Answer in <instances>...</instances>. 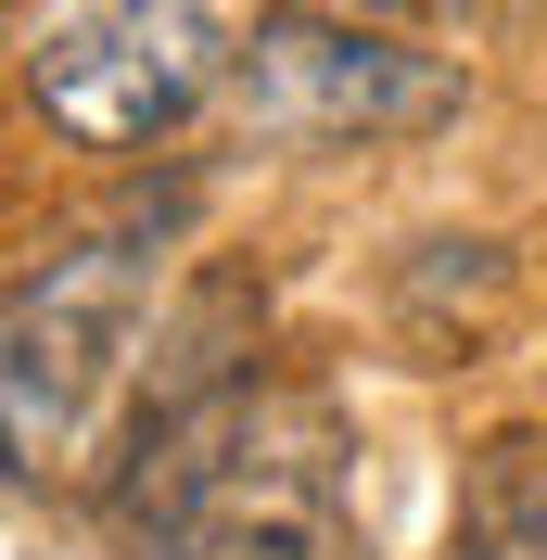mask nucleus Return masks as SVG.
<instances>
[{
    "label": "nucleus",
    "instance_id": "obj_1",
    "mask_svg": "<svg viewBox=\"0 0 547 560\" xmlns=\"http://www.w3.org/2000/svg\"><path fill=\"white\" fill-rule=\"evenodd\" d=\"M178 217H191V191H140V205L77 217L65 243H38L26 268H13V318H0V408H13V458H26V471L77 458L103 383L140 357L153 293H166V255H178Z\"/></svg>",
    "mask_w": 547,
    "mask_h": 560
},
{
    "label": "nucleus",
    "instance_id": "obj_2",
    "mask_svg": "<svg viewBox=\"0 0 547 560\" xmlns=\"http://www.w3.org/2000/svg\"><path fill=\"white\" fill-rule=\"evenodd\" d=\"M268 13L280 0H65L26 26V103L77 153H166L191 115H217Z\"/></svg>",
    "mask_w": 547,
    "mask_h": 560
},
{
    "label": "nucleus",
    "instance_id": "obj_3",
    "mask_svg": "<svg viewBox=\"0 0 547 560\" xmlns=\"http://www.w3.org/2000/svg\"><path fill=\"white\" fill-rule=\"evenodd\" d=\"M445 115H458V65L408 51L382 13H331V0H280L217 90V128L255 153H382Z\"/></svg>",
    "mask_w": 547,
    "mask_h": 560
},
{
    "label": "nucleus",
    "instance_id": "obj_4",
    "mask_svg": "<svg viewBox=\"0 0 547 560\" xmlns=\"http://www.w3.org/2000/svg\"><path fill=\"white\" fill-rule=\"evenodd\" d=\"M357 446L344 408L318 383H268L242 420L230 497H217V548L205 560H357V497H344Z\"/></svg>",
    "mask_w": 547,
    "mask_h": 560
},
{
    "label": "nucleus",
    "instance_id": "obj_5",
    "mask_svg": "<svg viewBox=\"0 0 547 560\" xmlns=\"http://www.w3.org/2000/svg\"><path fill=\"white\" fill-rule=\"evenodd\" d=\"M497 318H510V255L497 243H420L395 268V331L420 345V370H472Z\"/></svg>",
    "mask_w": 547,
    "mask_h": 560
},
{
    "label": "nucleus",
    "instance_id": "obj_6",
    "mask_svg": "<svg viewBox=\"0 0 547 560\" xmlns=\"http://www.w3.org/2000/svg\"><path fill=\"white\" fill-rule=\"evenodd\" d=\"M445 560H547V433L510 420L458 458V523H445Z\"/></svg>",
    "mask_w": 547,
    "mask_h": 560
},
{
    "label": "nucleus",
    "instance_id": "obj_7",
    "mask_svg": "<svg viewBox=\"0 0 547 560\" xmlns=\"http://www.w3.org/2000/svg\"><path fill=\"white\" fill-rule=\"evenodd\" d=\"M331 13H382L395 26V13H445V0H331Z\"/></svg>",
    "mask_w": 547,
    "mask_h": 560
}]
</instances>
